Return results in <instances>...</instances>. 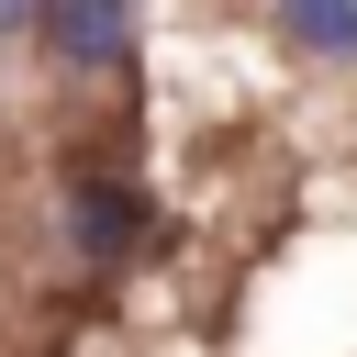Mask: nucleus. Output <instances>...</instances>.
<instances>
[{"label":"nucleus","mask_w":357,"mask_h":357,"mask_svg":"<svg viewBox=\"0 0 357 357\" xmlns=\"http://www.w3.org/2000/svg\"><path fill=\"white\" fill-rule=\"evenodd\" d=\"M33 33H45L56 56H78V67H123V56H134V22H123V11H89V0L33 11Z\"/></svg>","instance_id":"f257e3e1"},{"label":"nucleus","mask_w":357,"mask_h":357,"mask_svg":"<svg viewBox=\"0 0 357 357\" xmlns=\"http://www.w3.org/2000/svg\"><path fill=\"white\" fill-rule=\"evenodd\" d=\"M78 245H89V257H123V245H134V201H123V190H78Z\"/></svg>","instance_id":"f03ea898"},{"label":"nucleus","mask_w":357,"mask_h":357,"mask_svg":"<svg viewBox=\"0 0 357 357\" xmlns=\"http://www.w3.org/2000/svg\"><path fill=\"white\" fill-rule=\"evenodd\" d=\"M290 45H312V56H357V11H346V0H324V11H290Z\"/></svg>","instance_id":"7ed1b4c3"}]
</instances>
